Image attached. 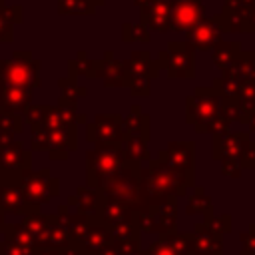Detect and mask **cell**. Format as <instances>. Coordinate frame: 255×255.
<instances>
[{
    "instance_id": "obj_1",
    "label": "cell",
    "mask_w": 255,
    "mask_h": 255,
    "mask_svg": "<svg viewBox=\"0 0 255 255\" xmlns=\"http://www.w3.org/2000/svg\"><path fill=\"white\" fill-rule=\"evenodd\" d=\"M0 80L32 90L40 86V62L30 52H14L10 62L0 60Z\"/></svg>"
},
{
    "instance_id": "obj_5",
    "label": "cell",
    "mask_w": 255,
    "mask_h": 255,
    "mask_svg": "<svg viewBox=\"0 0 255 255\" xmlns=\"http://www.w3.org/2000/svg\"><path fill=\"white\" fill-rule=\"evenodd\" d=\"M88 169L90 173H98L100 179H108L112 177L120 165H122V153L116 145L112 143H104L102 147H98L96 151L88 153Z\"/></svg>"
},
{
    "instance_id": "obj_8",
    "label": "cell",
    "mask_w": 255,
    "mask_h": 255,
    "mask_svg": "<svg viewBox=\"0 0 255 255\" xmlns=\"http://www.w3.org/2000/svg\"><path fill=\"white\" fill-rule=\"evenodd\" d=\"M187 42L193 46V50H213L219 42H221V30L215 24L213 18H203L199 20L193 28H189L187 32Z\"/></svg>"
},
{
    "instance_id": "obj_24",
    "label": "cell",
    "mask_w": 255,
    "mask_h": 255,
    "mask_svg": "<svg viewBox=\"0 0 255 255\" xmlns=\"http://www.w3.org/2000/svg\"><path fill=\"white\" fill-rule=\"evenodd\" d=\"M0 8H4V0H0Z\"/></svg>"
},
{
    "instance_id": "obj_2",
    "label": "cell",
    "mask_w": 255,
    "mask_h": 255,
    "mask_svg": "<svg viewBox=\"0 0 255 255\" xmlns=\"http://www.w3.org/2000/svg\"><path fill=\"white\" fill-rule=\"evenodd\" d=\"M159 68H165L171 78H191L193 76V46L189 42H171L167 50L159 54Z\"/></svg>"
},
{
    "instance_id": "obj_6",
    "label": "cell",
    "mask_w": 255,
    "mask_h": 255,
    "mask_svg": "<svg viewBox=\"0 0 255 255\" xmlns=\"http://www.w3.org/2000/svg\"><path fill=\"white\" fill-rule=\"evenodd\" d=\"M58 189V181L50 177V173L42 171V173H30L28 177H24V185H22V195L28 201L34 203H44L48 201Z\"/></svg>"
},
{
    "instance_id": "obj_7",
    "label": "cell",
    "mask_w": 255,
    "mask_h": 255,
    "mask_svg": "<svg viewBox=\"0 0 255 255\" xmlns=\"http://www.w3.org/2000/svg\"><path fill=\"white\" fill-rule=\"evenodd\" d=\"M171 16V0H151L139 8V24L153 32H167Z\"/></svg>"
},
{
    "instance_id": "obj_11",
    "label": "cell",
    "mask_w": 255,
    "mask_h": 255,
    "mask_svg": "<svg viewBox=\"0 0 255 255\" xmlns=\"http://www.w3.org/2000/svg\"><path fill=\"white\" fill-rule=\"evenodd\" d=\"M106 58L102 60V78L106 80V86H122L128 80V70L126 62H118L112 52L104 54Z\"/></svg>"
},
{
    "instance_id": "obj_15",
    "label": "cell",
    "mask_w": 255,
    "mask_h": 255,
    "mask_svg": "<svg viewBox=\"0 0 255 255\" xmlns=\"http://www.w3.org/2000/svg\"><path fill=\"white\" fill-rule=\"evenodd\" d=\"M120 116H110V124H102V120L98 118V124L96 126H90L88 129H96V141L100 143H112L114 139H118L120 135Z\"/></svg>"
},
{
    "instance_id": "obj_20",
    "label": "cell",
    "mask_w": 255,
    "mask_h": 255,
    "mask_svg": "<svg viewBox=\"0 0 255 255\" xmlns=\"http://www.w3.org/2000/svg\"><path fill=\"white\" fill-rule=\"evenodd\" d=\"M60 88H62V104L66 102L70 108L74 106V102H76L78 96H84V94H86V90L80 88V86L74 82V78L60 80Z\"/></svg>"
},
{
    "instance_id": "obj_3",
    "label": "cell",
    "mask_w": 255,
    "mask_h": 255,
    "mask_svg": "<svg viewBox=\"0 0 255 255\" xmlns=\"http://www.w3.org/2000/svg\"><path fill=\"white\" fill-rule=\"evenodd\" d=\"M219 114V106H217V92L213 90H205L199 88L195 92V96H191L187 100V120L199 126L209 124L211 120H215Z\"/></svg>"
},
{
    "instance_id": "obj_17",
    "label": "cell",
    "mask_w": 255,
    "mask_h": 255,
    "mask_svg": "<svg viewBox=\"0 0 255 255\" xmlns=\"http://www.w3.org/2000/svg\"><path fill=\"white\" fill-rule=\"evenodd\" d=\"M24 195L14 187H0V207L6 211H22Z\"/></svg>"
},
{
    "instance_id": "obj_14",
    "label": "cell",
    "mask_w": 255,
    "mask_h": 255,
    "mask_svg": "<svg viewBox=\"0 0 255 255\" xmlns=\"http://www.w3.org/2000/svg\"><path fill=\"white\" fill-rule=\"evenodd\" d=\"M26 151L22 149V145L20 143H12V141H8V143H2L0 145V163L4 165V167H10V169H22L24 165H26Z\"/></svg>"
},
{
    "instance_id": "obj_19",
    "label": "cell",
    "mask_w": 255,
    "mask_h": 255,
    "mask_svg": "<svg viewBox=\"0 0 255 255\" xmlns=\"http://www.w3.org/2000/svg\"><path fill=\"white\" fill-rule=\"evenodd\" d=\"M122 40L124 42H149V30L143 24H129L126 22L122 26Z\"/></svg>"
},
{
    "instance_id": "obj_4",
    "label": "cell",
    "mask_w": 255,
    "mask_h": 255,
    "mask_svg": "<svg viewBox=\"0 0 255 255\" xmlns=\"http://www.w3.org/2000/svg\"><path fill=\"white\" fill-rule=\"evenodd\" d=\"M203 14H205L203 0H171L169 30L187 32L199 20H203Z\"/></svg>"
},
{
    "instance_id": "obj_22",
    "label": "cell",
    "mask_w": 255,
    "mask_h": 255,
    "mask_svg": "<svg viewBox=\"0 0 255 255\" xmlns=\"http://www.w3.org/2000/svg\"><path fill=\"white\" fill-rule=\"evenodd\" d=\"M147 255H181V253L175 249V245L163 241V243H155V245L149 249Z\"/></svg>"
},
{
    "instance_id": "obj_18",
    "label": "cell",
    "mask_w": 255,
    "mask_h": 255,
    "mask_svg": "<svg viewBox=\"0 0 255 255\" xmlns=\"http://www.w3.org/2000/svg\"><path fill=\"white\" fill-rule=\"evenodd\" d=\"M20 129H22V116L20 114L0 112V137H12Z\"/></svg>"
},
{
    "instance_id": "obj_12",
    "label": "cell",
    "mask_w": 255,
    "mask_h": 255,
    "mask_svg": "<svg viewBox=\"0 0 255 255\" xmlns=\"http://www.w3.org/2000/svg\"><path fill=\"white\" fill-rule=\"evenodd\" d=\"M22 6H4L0 8V42H12L14 24L22 22Z\"/></svg>"
},
{
    "instance_id": "obj_23",
    "label": "cell",
    "mask_w": 255,
    "mask_h": 255,
    "mask_svg": "<svg viewBox=\"0 0 255 255\" xmlns=\"http://www.w3.org/2000/svg\"><path fill=\"white\" fill-rule=\"evenodd\" d=\"M149 2H151V0H133V4H135V6H139V8H141V6H145V4H149Z\"/></svg>"
},
{
    "instance_id": "obj_21",
    "label": "cell",
    "mask_w": 255,
    "mask_h": 255,
    "mask_svg": "<svg viewBox=\"0 0 255 255\" xmlns=\"http://www.w3.org/2000/svg\"><path fill=\"white\" fill-rule=\"evenodd\" d=\"M169 155L175 159L177 157V161H173V165H177L179 169H189L191 167V157H193V151H191V147L189 145H171L169 147Z\"/></svg>"
},
{
    "instance_id": "obj_16",
    "label": "cell",
    "mask_w": 255,
    "mask_h": 255,
    "mask_svg": "<svg viewBox=\"0 0 255 255\" xmlns=\"http://www.w3.org/2000/svg\"><path fill=\"white\" fill-rule=\"evenodd\" d=\"M239 44L237 42H219L215 48H213V62L225 70L227 66H231L235 62V58L239 56Z\"/></svg>"
},
{
    "instance_id": "obj_25",
    "label": "cell",
    "mask_w": 255,
    "mask_h": 255,
    "mask_svg": "<svg viewBox=\"0 0 255 255\" xmlns=\"http://www.w3.org/2000/svg\"><path fill=\"white\" fill-rule=\"evenodd\" d=\"M100 2H102V4H106V0H100Z\"/></svg>"
},
{
    "instance_id": "obj_13",
    "label": "cell",
    "mask_w": 255,
    "mask_h": 255,
    "mask_svg": "<svg viewBox=\"0 0 255 255\" xmlns=\"http://www.w3.org/2000/svg\"><path fill=\"white\" fill-rule=\"evenodd\" d=\"M104 6L100 0H58V12L64 16H90Z\"/></svg>"
},
{
    "instance_id": "obj_9",
    "label": "cell",
    "mask_w": 255,
    "mask_h": 255,
    "mask_svg": "<svg viewBox=\"0 0 255 255\" xmlns=\"http://www.w3.org/2000/svg\"><path fill=\"white\" fill-rule=\"evenodd\" d=\"M32 102V90L12 86L4 80H0V112L6 114H22L28 112V106Z\"/></svg>"
},
{
    "instance_id": "obj_10",
    "label": "cell",
    "mask_w": 255,
    "mask_h": 255,
    "mask_svg": "<svg viewBox=\"0 0 255 255\" xmlns=\"http://www.w3.org/2000/svg\"><path fill=\"white\" fill-rule=\"evenodd\" d=\"M128 76H143V78H153L159 70L157 62L149 58L147 52H131L129 60L126 62Z\"/></svg>"
}]
</instances>
